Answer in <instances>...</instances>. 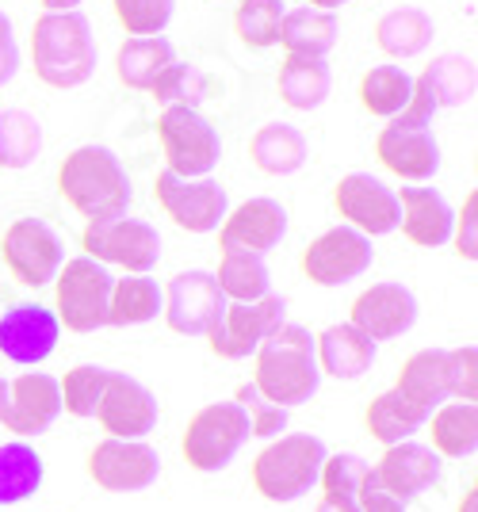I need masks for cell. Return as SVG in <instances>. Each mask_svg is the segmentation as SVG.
<instances>
[{"instance_id":"obj_15","label":"cell","mask_w":478,"mask_h":512,"mask_svg":"<svg viewBox=\"0 0 478 512\" xmlns=\"http://www.w3.org/2000/svg\"><path fill=\"white\" fill-rule=\"evenodd\" d=\"M161 291H165V310L161 314L169 321V329L180 337H207L222 318V310H226V295L218 291L215 272H203V268L180 272Z\"/></svg>"},{"instance_id":"obj_10","label":"cell","mask_w":478,"mask_h":512,"mask_svg":"<svg viewBox=\"0 0 478 512\" xmlns=\"http://www.w3.org/2000/svg\"><path fill=\"white\" fill-rule=\"evenodd\" d=\"M375 157L387 172L410 184H425L440 172V142L433 134V123L413 119L410 111L394 115L375 138Z\"/></svg>"},{"instance_id":"obj_31","label":"cell","mask_w":478,"mask_h":512,"mask_svg":"<svg viewBox=\"0 0 478 512\" xmlns=\"http://www.w3.org/2000/svg\"><path fill=\"white\" fill-rule=\"evenodd\" d=\"M46 478L43 455L31 448L27 440H8L0 444V509L23 505L27 497H35Z\"/></svg>"},{"instance_id":"obj_33","label":"cell","mask_w":478,"mask_h":512,"mask_svg":"<svg viewBox=\"0 0 478 512\" xmlns=\"http://www.w3.org/2000/svg\"><path fill=\"white\" fill-rule=\"evenodd\" d=\"M176 62V50L169 39H127L115 54V77L134 92H150L153 81Z\"/></svg>"},{"instance_id":"obj_52","label":"cell","mask_w":478,"mask_h":512,"mask_svg":"<svg viewBox=\"0 0 478 512\" xmlns=\"http://www.w3.org/2000/svg\"><path fill=\"white\" fill-rule=\"evenodd\" d=\"M348 0H306V8H318V12H337Z\"/></svg>"},{"instance_id":"obj_23","label":"cell","mask_w":478,"mask_h":512,"mask_svg":"<svg viewBox=\"0 0 478 512\" xmlns=\"http://www.w3.org/2000/svg\"><path fill=\"white\" fill-rule=\"evenodd\" d=\"M371 470H375L379 490H387L391 497H398L402 505H410L413 497L433 490L436 482L444 478V459H440L429 444L406 440V444H394V448L383 451L379 463Z\"/></svg>"},{"instance_id":"obj_12","label":"cell","mask_w":478,"mask_h":512,"mask_svg":"<svg viewBox=\"0 0 478 512\" xmlns=\"http://www.w3.org/2000/svg\"><path fill=\"white\" fill-rule=\"evenodd\" d=\"M153 199L188 234H215L218 226H222V218H226V211H230L226 188L218 180H211V176H203V180H180L169 169L157 172Z\"/></svg>"},{"instance_id":"obj_27","label":"cell","mask_w":478,"mask_h":512,"mask_svg":"<svg viewBox=\"0 0 478 512\" xmlns=\"http://www.w3.org/2000/svg\"><path fill=\"white\" fill-rule=\"evenodd\" d=\"M310 157V142L299 127L291 123H264L253 138H249V161L264 172V176H291L299 172Z\"/></svg>"},{"instance_id":"obj_26","label":"cell","mask_w":478,"mask_h":512,"mask_svg":"<svg viewBox=\"0 0 478 512\" xmlns=\"http://www.w3.org/2000/svg\"><path fill=\"white\" fill-rule=\"evenodd\" d=\"M341 39V20L333 12H318V8H291L283 12L280 23V43L283 54L291 58H326L329 50Z\"/></svg>"},{"instance_id":"obj_30","label":"cell","mask_w":478,"mask_h":512,"mask_svg":"<svg viewBox=\"0 0 478 512\" xmlns=\"http://www.w3.org/2000/svg\"><path fill=\"white\" fill-rule=\"evenodd\" d=\"M429 448L440 459H471L478 451V406L475 402H444L429 413Z\"/></svg>"},{"instance_id":"obj_44","label":"cell","mask_w":478,"mask_h":512,"mask_svg":"<svg viewBox=\"0 0 478 512\" xmlns=\"http://www.w3.org/2000/svg\"><path fill=\"white\" fill-rule=\"evenodd\" d=\"M234 402H238V406L245 409V417H249V436H257V440H276V436L287 432V409L264 402L253 383L238 386V398H234Z\"/></svg>"},{"instance_id":"obj_35","label":"cell","mask_w":478,"mask_h":512,"mask_svg":"<svg viewBox=\"0 0 478 512\" xmlns=\"http://www.w3.org/2000/svg\"><path fill=\"white\" fill-rule=\"evenodd\" d=\"M329 88H333V73H329L326 58H283L280 65V100L291 111H314L326 104Z\"/></svg>"},{"instance_id":"obj_9","label":"cell","mask_w":478,"mask_h":512,"mask_svg":"<svg viewBox=\"0 0 478 512\" xmlns=\"http://www.w3.org/2000/svg\"><path fill=\"white\" fill-rule=\"evenodd\" d=\"M283 321H287V302L280 295H264L257 302H226L218 325L207 333V348L218 360H249Z\"/></svg>"},{"instance_id":"obj_24","label":"cell","mask_w":478,"mask_h":512,"mask_svg":"<svg viewBox=\"0 0 478 512\" xmlns=\"http://www.w3.org/2000/svg\"><path fill=\"white\" fill-rule=\"evenodd\" d=\"M398 195V226L406 241L421 245V249H440L452 241V226H456V211L436 188H402Z\"/></svg>"},{"instance_id":"obj_32","label":"cell","mask_w":478,"mask_h":512,"mask_svg":"<svg viewBox=\"0 0 478 512\" xmlns=\"http://www.w3.org/2000/svg\"><path fill=\"white\" fill-rule=\"evenodd\" d=\"M436 39L433 16H425L421 8H394L375 23V46L387 58H417L425 54Z\"/></svg>"},{"instance_id":"obj_25","label":"cell","mask_w":478,"mask_h":512,"mask_svg":"<svg viewBox=\"0 0 478 512\" xmlns=\"http://www.w3.org/2000/svg\"><path fill=\"white\" fill-rule=\"evenodd\" d=\"M375 341H368L360 329H352L348 321L341 325H329L314 337V356H318V371L329 379H341V383H356L364 379L375 363Z\"/></svg>"},{"instance_id":"obj_7","label":"cell","mask_w":478,"mask_h":512,"mask_svg":"<svg viewBox=\"0 0 478 512\" xmlns=\"http://www.w3.org/2000/svg\"><path fill=\"white\" fill-rule=\"evenodd\" d=\"M157 138L165 153V169L180 180H203L222 161V138L199 115V107H165L157 119Z\"/></svg>"},{"instance_id":"obj_43","label":"cell","mask_w":478,"mask_h":512,"mask_svg":"<svg viewBox=\"0 0 478 512\" xmlns=\"http://www.w3.org/2000/svg\"><path fill=\"white\" fill-rule=\"evenodd\" d=\"M150 96L161 107H196L203 100V77H199L196 65L173 62L153 81Z\"/></svg>"},{"instance_id":"obj_46","label":"cell","mask_w":478,"mask_h":512,"mask_svg":"<svg viewBox=\"0 0 478 512\" xmlns=\"http://www.w3.org/2000/svg\"><path fill=\"white\" fill-rule=\"evenodd\" d=\"M452 237H456V253L475 264L478 260V192L467 195L463 211L456 214V226H452Z\"/></svg>"},{"instance_id":"obj_34","label":"cell","mask_w":478,"mask_h":512,"mask_svg":"<svg viewBox=\"0 0 478 512\" xmlns=\"http://www.w3.org/2000/svg\"><path fill=\"white\" fill-rule=\"evenodd\" d=\"M165 310V291L153 276H123L111 279L108 325H146Z\"/></svg>"},{"instance_id":"obj_53","label":"cell","mask_w":478,"mask_h":512,"mask_svg":"<svg viewBox=\"0 0 478 512\" xmlns=\"http://www.w3.org/2000/svg\"><path fill=\"white\" fill-rule=\"evenodd\" d=\"M4 402H8V383L0 379V413H4Z\"/></svg>"},{"instance_id":"obj_4","label":"cell","mask_w":478,"mask_h":512,"mask_svg":"<svg viewBox=\"0 0 478 512\" xmlns=\"http://www.w3.org/2000/svg\"><path fill=\"white\" fill-rule=\"evenodd\" d=\"M326 444L310 432H283L268 440V448L253 459V490L272 505L303 501L318 486V474L326 463Z\"/></svg>"},{"instance_id":"obj_1","label":"cell","mask_w":478,"mask_h":512,"mask_svg":"<svg viewBox=\"0 0 478 512\" xmlns=\"http://www.w3.org/2000/svg\"><path fill=\"white\" fill-rule=\"evenodd\" d=\"M253 386L264 402L280 409H295L310 402L322 386L318 356H314V333L303 325H287L268 337L253 352Z\"/></svg>"},{"instance_id":"obj_36","label":"cell","mask_w":478,"mask_h":512,"mask_svg":"<svg viewBox=\"0 0 478 512\" xmlns=\"http://www.w3.org/2000/svg\"><path fill=\"white\" fill-rule=\"evenodd\" d=\"M360 107L375 115V119H394L410 107L413 96V77L402 65H371L360 77Z\"/></svg>"},{"instance_id":"obj_47","label":"cell","mask_w":478,"mask_h":512,"mask_svg":"<svg viewBox=\"0 0 478 512\" xmlns=\"http://www.w3.org/2000/svg\"><path fill=\"white\" fill-rule=\"evenodd\" d=\"M16 69H20V46L12 35V20L0 12V88L16 77Z\"/></svg>"},{"instance_id":"obj_8","label":"cell","mask_w":478,"mask_h":512,"mask_svg":"<svg viewBox=\"0 0 478 512\" xmlns=\"http://www.w3.org/2000/svg\"><path fill=\"white\" fill-rule=\"evenodd\" d=\"M81 249L96 264H115L127 276H150L161 260V234L142 218H111V222H88L81 234Z\"/></svg>"},{"instance_id":"obj_40","label":"cell","mask_w":478,"mask_h":512,"mask_svg":"<svg viewBox=\"0 0 478 512\" xmlns=\"http://www.w3.org/2000/svg\"><path fill=\"white\" fill-rule=\"evenodd\" d=\"M283 0H241L234 12V31L249 50H268L280 43Z\"/></svg>"},{"instance_id":"obj_28","label":"cell","mask_w":478,"mask_h":512,"mask_svg":"<svg viewBox=\"0 0 478 512\" xmlns=\"http://www.w3.org/2000/svg\"><path fill=\"white\" fill-rule=\"evenodd\" d=\"M429 421V413L421 406H413L410 398H402L398 390H383L375 394L364 409V425H368L371 440H379L383 448H394V444H406L413 440L421 428Z\"/></svg>"},{"instance_id":"obj_21","label":"cell","mask_w":478,"mask_h":512,"mask_svg":"<svg viewBox=\"0 0 478 512\" xmlns=\"http://www.w3.org/2000/svg\"><path fill=\"white\" fill-rule=\"evenodd\" d=\"M287 237V211L283 203L257 195V199H245L241 207L226 211L222 226H218V245L222 253H253L264 256L272 253Z\"/></svg>"},{"instance_id":"obj_17","label":"cell","mask_w":478,"mask_h":512,"mask_svg":"<svg viewBox=\"0 0 478 512\" xmlns=\"http://www.w3.org/2000/svg\"><path fill=\"white\" fill-rule=\"evenodd\" d=\"M62 341V325L43 302H16L0 318V356L20 367H39L54 356Z\"/></svg>"},{"instance_id":"obj_49","label":"cell","mask_w":478,"mask_h":512,"mask_svg":"<svg viewBox=\"0 0 478 512\" xmlns=\"http://www.w3.org/2000/svg\"><path fill=\"white\" fill-rule=\"evenodd\" d=\"M314 512H360V505H356V497H329V493H322Z\"/></svg>"},{"instance_id":"obj_45","label":"cell","mask_w":478,"mask_h":512,"mask_svg":"<svg viewBox=\"0 0 478 512\" xmlns=\"http://www.w3.org/2000/svg\"><path fill=\"white\" fill-rule=\"evenodd\" d=\"M444 367H448V398H456V402H475L478 398V352H475V344L444 348Z\"/></svg>"},{"instance_id":"obj_20","label":"cell","mask_w":478,"mask_h":512,"mask_svg":"<svg viewBox=\"0 0 478 512\" xmlns=\"http://www.w3.org/2000/svg\"><path fill=\"white\" fill-rule=\"evenodd\" d=\"M96 421L111 440H146L157 428V398L146 383H138L134 375L111 371L104 398L96 406Z\"/></svg>"},{"instance_id":"obj_39","label":"cell","mask_w":478,"mask_h":512,"mask_svg":"<svg viewBox=\"0 0 478 512\" xmlns=\"http://www.w3.org/2000/svg\"><path fill=\"white\" fill-rule=\"evenodd\" d=\"M108 379H111V367H100V363H77V367H69L66 375L58 379L62 413L77 417V421L96 417V406H100V398H104Z\"/></svg>"},{"instance_id":"obj_19","label":"cell","mask_w":478,"mask_h":512,"mask_svg":"<svg viewBox=\"0 0 478 512\" xmlns=\"http://www.w3.org/2000/svg\"><path fill=\"white\" fill-rule=\"evenodd\" d=\"M62 417V390L58 379L46 371H23L20 379L8 383V402L0 413V425L16 432L20 440H35L54 428Z\"/></svg>"},{"instance_id":"obj_2","label":"cell","mask_w":478,"mask_h":512,"mask_svg":"<svg viewBox=\"0 0 478 512\" xmlns=\"http://www.w3.org/2000/svg\"><path fill=\"white\" fill-rule=\"evenodd\" d=\"M58 195L88 222H111L131 207V176L108 146H77L58 165Z\"/></svg>"},{"instance_id":"obj_22","label":"cell","mask_w":478,"mask_h":512,"mask_svg":"<svg viewBox=\"0 0 478 512\" xmlns=\"http://www.w3.org/2000/svg\"><path fill=\"white\" fill-rule=\"evenodd\" d=\"M475 85H478L475 58H467V54H444L421 77H413V96L406 111H410L413 119L433 123V115L440 107L467 104L475 96Z\"/></svg>"},{"instance_id":"obj_6","label":"cell","mask_w":478,"mask_h":512,"mask_svg":"<svg viewBox=\"0 0 478 512\" xmlns=\"http://www.w3.org/2000/svg\"><path fill=\"white\" fill-rule=\"evenodd\" d=\"M111 272L104 264L73 256L54 276V318L69 333H96L108 325V299H111Z\"/></svg>"},{"instance_id":"obj_13","label":"cell","mask_w":478,"mask_h":512,"mask_svg":"<svg viewBox=\"0 0 478 512\" xmlns=\"http://www.w3.org/2000/svg\"><path fill=\"white\" fill-rule=\"evenodd\" d=\"M371 260H375L371 237L356 234L352 226H333L306 245L299 256V268L314 287H341V283L364 276Z\"/></svg>"},{"instance_id":"obj_16","label":"cell","mask_w":478,"mask_h":512,"mask_svg":"<svg viewBox=\"0 0 478 512\" xmlns=\"http://www.w3.org/2000/svg\"><path fill=\"white\" fill-rule=\"evenodd\" d=\"M333 207L364 237H387L398 230V195L371 172H348L333 188Z\"/></svg>"},{"instance_id":"obj_3","label":"cell","mask_w":478,"mask_h":512,"mask_svg":"<svg viewBox=\"0 0 478 512\" xmlns=\"http://www.w3.org/2000/svg\"><path fill=\"white\" fill-rule=\"evenodd\" d=\"M96 54L85 12H43L31 27V69L50 88H81L96 73Z\"/></svg>"},{"instance_id":"obj_50","label":"cell","mask_w":478,"mask_h":512,"mask_svg":"<svg viewBox=\"0 0 478 512\" xmlns=\"http://www.w3.org/2000/svg\"><path fill=\"white\" fill-rule=\"evenodd\" d=\"M46 12H77L81 0H39Z\"/></svg>"},{"instance_id":"obj_18","label":"cell","mask_w":478,"mask_h":512,"mask_svg":"<svg viewBox=\"0 0 478 512\" xmlns=\"http://www.w3.org/2000/svg\"><path fill=\"white\" fill-rule=\"evenodd\" d=\"M417 295L402 283H371L368 291H360L352 302V314L348 325L360 329L368 341H394V337H406L413 325H417Z\"/></svg>"},{"instance_id":"obj_14","label":"cell","mask_w":478,"mask_h":512,"mask_svg":"<svg viewBox=\"0 0 478 512\" xmlns=\"http://www.w3.org/2000/svg\"><path fill=\"white\" fill-rule=\"evenodd\" d=\"M88 478L104 493H142L161 478V455L146 440H111L104 436L88 451Z\"/></svg>"},{"instance_id":"obj_29","label":"cell","mask_w":478,"mask_h":512,"mask_svg":"<svg viewBox=\"0 0 478 512\" xmlns=\"http://www.w3.org/2000/svg\"><path fill=\"white\" fill-rule=\"evenodd\" d=\"M394 390L402 398H410L413 406H421L425 413H433L448 402V367H444V348H421L410 360L402 363Z\"/></svg>"},{"instance_id":"obj_42","label":"cell","mask_w":478,"mask_h":512,"mask_svg":"<svg viewBox=\"0 0 478 512\" xmlns=\"http://www.w3.org/2000/svg\"><path fill=\"white\" fill-rule=\"evenodd\" d=\"M371 478V463L352 455V451H337V455H326L322 463V474H318V486L329 497H360V490L368 486Z\"/></svg>"},{"instance_id":"obj_5","label":"cell","mask_w":478,"mask_h":512,"mask_svg":"<svg viewBox=\"0 0 478 512\" xmlns=\"http://www.w3.org/2000/svg\"><path fill=\"white\" fill-rule=\"evenodd\" d=\"M245 440H249L245 409L238 402H211L192 413V421L180 436V455L199 474H218L238 459Z\"/></svg>"},{"instance_id":"obj_38","label":"cell","mask_w":478,"mask_h":512,"mask_svg":"<svg viewBox=\"0 0 478 512\" xmlns=\"http://www.w3.org/2000/svg\"><path fill=\"white\" fill-rule=\"evenodd\" d=\"M215 283L226 295V302H257L264 295H272L268 264H264V256L253 253H222Z\"/></svg>"},{"instance_id":"obj_51","label":"cell","mask_w":478,"mask_h":512,"mask_svg":"<svg viewBox=\"0 0 478 512\" xmlns=\"http://www.w3.org/2000/svg\"><path fill=\"white\" fill-rule=\"evenodd\" d=\"M459 512H478V486H475V482H471V486H467V493H463Z\"/></svg>"},{"instance_id":"obj_41","label":"cell","mask_w":478,"mask_h":512,"mask_svg":"<svg viewBox=\"0 0 478 512\" xmlns=\"http://www.w3.org/2000/svg\"><path fill=\"white\" fill-rule=\"evenodd\" d=\"M176 0H111V12L131 39H153L173 20Z\"/></svg>"},{"instance_id":"obj_11","label":"cell","mask_w":478,"mask_h":512,"mask_svg":"<svg viewBox=\"0 0 478 512\" xmlns=\"http://www.w3.org/2000/svg\"><path fill=\"white\" fill-rule=\"evenodd\" d=\"M0 253H4L8 272L20 279L23 287H31V291L54 283L58 268L66 264L62 237L54 234V226L43 222V218H16V222L4 230Z\"/></svg>"},{"instance_id":"obj_37","label":"cell","mask_w":478,"mask_h":512,"mask_svg":"<svg viewBox=\"0 0 478 512\" xmlns=\"http://www.w3.org/2000/svg\"><path fill=\"white\" fill-rule=\"evenodd\" d=\"M39 153H43V123L23 107L0 111V165L12 172L31 169Z\"/></svg>"},{"instance_id":"obj_48","label":"cell","mask_w":478,"mask_h":512,"mask_svg":"<svg viewBox=\"0 0 478 512\" xmlns=\"http://www.w3.org/2000/svg\"><path fill=\"white\" fill-rule=\"evenodd\" d=\"M356 505H360V512H406V505H402L398 497H391L387 490H379L375 470H371L368 486H364V490H360V497H356Z\"/></svg>"}]
</instances>
